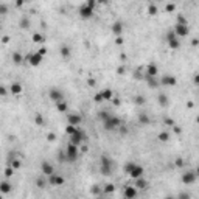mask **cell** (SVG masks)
Listing matches in <instances>:
<instances>
[{
  "mask_svg": "<svg viewBox=\"0 0 199 199\" xmlns=\"http://www.w3.org/2000/svg\"><path fill=\"white\" fill-rule=\"evenodd\" d=\"M100 173L104 176H109L112 173V160L107 156L100 157Z\"/></svg>",
  "mask_w": 199,
  "mask_h": 199,
  "instance_id": "obj_1",
  "label": "cell"
},
{
  "mask_svg": "<svg viewBox=\"0 0 199 199\" xmlns=\"http://www.w3.org/2000/svg\"><path fill=\"white\" fill-rule=\"evenodd\" d=\"M103 126H104L106 131H114V129H117V128H120V126H121V120L118 118V117H115V115H111L109 118L103 123Z\"/></svg>",
  "mask_w": 199,
  "mask_h": 199,
  "instance_id": "obj_2",
  "label": "cell"
},
{
  "mask_svg": "<svg viewBox=\"0 0 199 199\" xmlns=\"http://www.w3.org/2000/svg\"><path fill=\"white\" fill-rule=\"evenodd\" d=\"M48 97L51 101H55V103H61V101H64V92L62 90H59L58 87H51L48 90Z\"/></svg>",
  "mask_w": 199,
  "mask_h": 199,
  "instance_id": "obj_3",
  "label": "cell"
},
{
  "mask_svg": "<svg viewBox=\"0 0 199 199\" xmlns=\"http://www.w3.org/2000/svg\"><path fill=\"white\" fill-rule=\"evenodd\" d=\"M78 154H79V149H78V146H75V145L69 143V146H67V149H65L67 160H69V162H75L76 159H78Z\"/></svg>",
  "mask_w": 199,
  "mask_h": 199,
  "instance_id": "obj_4",
  "label": "cell"
},
{
  "mask_svg": "<svg viewBox=\"0 0 199 199\" xmlns=\"http://www.w3.org/2000/svg\"><path fill=\"white\" fill-rule=\"evenodd\" d=\"M84 140H86V134L81 129H78V128H76V132L73 135H70V143L75 145V146H79Z\"/></svg>",
  "mask_w": 199,
  "mask_h": 199,
  "instance_id": "obj_5",
  "label": "cell"
},
{
  "mask_svg": "<svg viewBox=\"0 0 199 199\" xmlns=\"http://www.w3.org/2000/svg\"><path fill=\"white\" fill-rule=\"evenodd\" d=\"M42 58L44 56H40L39 53H30L28 56H25V61L28 62L30 65H33V67H38L40 62H42Z\"/></svg>",
  "mask_w": 199,
  "mask_h": 199,
  "instance_id": "obj_6",
  "label": "cell"
},
{
  "mask_svg": "<svg viewBox=\"0 0 199 199\" xmlns=\"http://www.w3.org/2000/svg\"><path fill=\"white\" fill-rule=\"evenodd\" d=\"M166 42H168L170 48H173V50H177V48L180 47L179 39H177V36L174 34V31H170V33L166 34Z\"/></svg>",
  "mask_w": 199,
  "mask_h": 199,
  "instance_id": "obj_7",
  "label": "cell"
},
{
  "mask_svg": "<svg viewBox=\"0 0 199 199\" xmlns=\"http://www.w3.org/2000/svg\"><path fill=\"white\" fill-rule=\"evenodd\" d=\"M173 31H174V34L177 36V38H185V36H188V33H190L188 25H179V24L174 25Z\"/></svg>",
  "mask_w": 199,
  "mask_h": 199,
  "instance_id": "obj_8",
  "label": "cell"
},
{
  "mask_svg": "<svg viewBox=\"0 0 199 199\" xmlns=\"http://www.w3.org/2000/svg\"><path fill=\"white\" fill-rule=\"evenodd\" d=\"M79 17L81 19H92L93 17V10L87 6V3H84V5L79 8Z\"/></svg>",
  "mask_w": 199,
  "mask_h": 199,
  "instance_id": "obj_9",
  "label": "cell"
},
{
  "mask_svg": "<svg viewBox=\"0 0 199 199\" xmlns=\"http://www.w3.org/2000/svg\"><path fill=\"white\" fill-rule=\"evenodd\" d=\"M196 173L194 171H187L185 174H182V182L185 184V185H191V184H194L196 182Z\"/></svg>",
  "mask_w": 199,
  "mask_h": 199,
  "instance_id": "obj_10",
  "label": "cell"
},
{
  "mask_svg": "<svg viewBox=\"0 0 199 199\" xmlns=\"http://www.w3.org/2000/svg\"><path fill=\"white\" fill-rule=\"evenodd\" d=\"M123 196H125V199H134L137 196V188L134 185H126L123 190Z\"/></svg>",
  "mask_w": 199,
  "mask_h": 199,
  "instance_id": "obj_11",
  "label": "cell"
},
{
  "mask_svg": "<svg viewBox=\"0 0 199 199\" xmlns=\"http://www.w3.org/2000/svg\"><path fill=\"white\" fill-rule=\"evenodd\" d=\"M123 30H125V25H123V22H120V20H117L112 24L111 26V31H112V34H115L117 38H120L121 33H123Z\"/></svg>",
  "mask_w": 199,
  "mask_h": 199,
  "instance_id": "obj_12",
  "label": "cell"
},
{
  "mask_svg": "<svg viewBox=\"0 0 199 199\" xmlns=\"http://www.w3.org/2000/svg\"><path fill=\"white\" fill-rule=\"evenodd\" d=\"M40 170H42V173L45 176H48V177L55 174V168H53V165L50 164V162H47V160H44L42 164H40Z\"/></svg>",
  "mask_w": 199,
  "mask_h": 199,
  "instance_id": "obj_13",
  "label": "cell"
},
{
  "mask_svg": "<svg viewBox=\"0 0 199 199\" xmlns=\"http://www.w3.org/2000/svg\"><path fill=\"white\" fill-rule=\"evenodd\" d=\"M160 84L165 86V87H170V86L177 84V79H176L173 75H164V76H162V79H160Z\"/></svg>",
  "mask_w": 199,
  "mask_h": 199,
  "instance_id": "obj_14",
  "label": "cell"
},
{
  "mask_svg": "<svg viewBox=\"0 0 199 199\" xmlns=\"http://www.w3.org/2000/svg\"><path fill=\"white\" fill-rule=\"evenodd\" d=\"M81 121H83V117L79 114H69L67 115V123L72 125V126H78V125H81Z\"/></svg>",
  "mask_w": 199,
  "mask_h": 199,
  "instance_id": "obj_15",
  "label": "cell"
},
{
  "mask_svg": "<svg viewBox=\"0 0 199 199\" xmlns=\"http://www.w3.org/2000/svg\"><path fill=\"white\" fill-rule=\"evenodd\" d=\"M48 182H50V185H53V187H59V185H62L65 182V179L59 174H53L48 177Z\"/></svg>",
  "mask_w": 199,
  "mask_h": 199,
  "instance_id": "obj_16",
  "label": "cell"
},
{
  "mask_svg": "<svg viewBox=\"0 0 199 199\" xmlns=\"http://www.w3.org/2000/svg\"><path fill=\"white\" fill-rule=\"evenodd\" d=\"M157 73H159V69H157V65L149 64V65L146 67V72H145V78H156Z\"/></svg>",
  "mask_w": 199,
  "mask_h": 199,
  "instance_id": "obj_17",
  "label": "cell"
},
{
  "mask_svg": "<svg viewBox=\"0 0 199 199\" xmlns=\"http://www.w3.org/2000/svg\"><path fill=\"white\" fill-rule=\"evenodd\" d=\"M143 173H145L143 166L137 165V166H135V168H134V171H132V173H131L129 176H131V177H132V179L135 180V179H140V177H143Z\"/></svg>",
  "mask_w": 199,
  "mask_h": 199,
  "instance_id": "obj_18",
  "label": "cell"
},
{
  "mask_svg": "<svg viewBox=\"0 0 199 199\" xmlns=\"http://www.w3.org/2000/svg\"><path fill=\"white\" fill-rule=\"evenodd\" d=\"M137 120H138V123H140V125H143V126L151 123V118H149V115H148V114H145V112H138Z\"/></svg>",
  "mask_w": 199,
  "mask_h": 199,
  "instance_id": "obj_19",
  "label": "cell"
},
{
  "mask_svg": "<svg viewBox=\"0 0 199 199\" xmlns=\"http://www.w3.org/2000/svg\"><path fill=\"white\" fill-rule=\"evenodd\" d=\"M137 190H146L149 187V184H148V180H145L143 177H140V179H135V185H134Z\"/></svg>",
  "mask_w": 199,
  "mask_h": 199,
  "instance_id": "obj_20",
  "label": "cell"
},
{
  "mask_svg": "<svg viewBox=\"0 0 199 199\" xmlns=\"http://www.w3.org/2000/svg\"><path fill=\"white\" fill-rule=\"evenodd\" d=\"M0 191H2L3 194H8L13 191V185L8 182V180H3L2 184H0Z\"/></svg>",
  "mask_w": 199,
  "mask_h": 199,
  "instance_id": "obj_21",
  "label": "cell"
},
{
  "mask_svg": "<svg viewBox=\"0 0 199 199\" xmlns=\"http://www.w3.org/2000/svg\"><path fill=\"white\" fill-rule=\"evenodd\" d=\"M13 62H14L16 65H20L22 62H25V58L22 56L19 51H14V53H13Z\"/></svg>",
  "mask_w": 199,
  "mask_h": 199,
  "instance_id": "obj_22",
  "label": "cell"
},
{
  "mask_svg": "<svg viewBox=\"0 0 199 199\" xmlns=\"http://www.w3.org/2000/svg\"><path fill=\"white\" fill-rule=\"evenodd\" d=\"M145 79L148 81L149 87H152V89H157V87L160 86V81L157 79V76H156V78H145Z\"/></svg>",
  "mask_w": 199,
  "mask_h": 199,
  "instance_id": "obj_23",
  "label": "cell"
},
{
  "mask_svg": "<svg viewBox=\"0 0 199 199\" xmlns=\"http://www.w3.org/2000/svg\"><path fill=\"white\" fill-rule=\"evenodd\" d=\"M135 166H137V164H135V162H128V164H126V165L123 166V170H125V173H126V174H131V173L134 171Z\"/></svg>",
  "mask_w": 199,
  "mask_h": 199,
  "instance_id": "obj_24",
  "label": "cell"
},
{
  "mask_svg": "<svg viewBox=\"0 0 199 199\" xmlns=\"http://www.w3.org/2000/svg\"><path fill=\"white\" fill-rule=\"evenodd\" d=\"M157 100H159V104H160L162 107H166V106H168V97H166L165 93H160L159 97H157Z\"/></svg>",
  "mask_w": 199,
  "mask_h": 199,
  "instance_id": "obj_25",
  "label": "cell"
},
{
  "mask_svg": "<svg viewBox=\"0 0 199 199\" xmlns=\"http://www.w3.org/2000/svg\"><path fill=\"white\" fill-rule=\"evenodd\" d=\"M10 89H11V92H13V93H16V95L22 93V90H24V89H22V86H20L19 83H13Z\"/></svg>",
  "mask_w": 199,
  "mask_h": 199,
  "instance_id": "obj_26",
  "label": "cell"
},
{
  "mask_svg": "<svg viewBox=\"0 0 199 199\" xmlns=\"http://www.w3.org/2000/svg\"><path fill=\"white\" fill-rule=\"evenodd\" d=\"M101 95H103V100H112V98H114V93H112L111 89L101 90Z\"/></svg>",
  "mask_w": 199,
  "mask_h": 199,
  "instance_id": "obj_27",
  "label": "cell"
},
{
  "mask_svg": "<svg viewBox=\"0 0 199 199\" xmlns=\"http://www.w3.org/2000/svg\"><path fill=\"white\" fill-rule=\"evenodd\" d=\"M109 117H111V114H109L107 111H100V112H98V118L101 120L103 123H104V121H106L107 118H109Z\"/></svg>",
  "mask_w": 199,
  "mask_h": 199,
  "instance_id": "obj_28",
  "label": "cell"
},
{
  "mask_svg": "<svg viewBox=\"0 0 199 199\" xmlns=\"http://www.w3.org/2000/svg\"><path fill=\"white\" fill-rule=\"evenodd\" d=\"M59 53H61L62 58H69V56H70V48L67 47V45H62L61 50H59Z\"/></svg>",
  "mask_w": 199,
  "mask_h": 199,
  "instance_id": "obj_29",
  "label": "cell"
},
{
  "mask_svg": "<svg viewBox=\"0 0 199 199\" xmlns=\"http://www.w3.org/2000/svg\"><path fill=\"white\" fill-rule=\"evenodd\" d=\"M134 103L137 106H143L146 101H145V97H142V95H135V97H134Z\"/></svg>",
  "mask_w": 199,
  "mask_h": 199,
  "instance_id": "obj_30",
  "label": "cell"
},
{
  "mask_svg": "<svg viewBox=\"0 0 199 199\" xmlns=\"http://www.w3.org/2000/svg\"><path fill=\"white\" fill-rule=\"evenodd\" d=\"M56 109L59 111V112H67V103H65V101L56 103Z\"/></svg>",
  "mask_w": 199,
  "mask_h": 199,
  "instance_id": "obj_31",
  "label": "cell"
},
{
  "mask_svg": "<svg viewBox=\"0 0 199 199\" xmlns=\"http://www.w3.org/2000/svg\"><path fill=\"white\" fill-rule=\"evenodd\" d=\"M20 28H30V19L28 17H22L20 19Z\"/></svg>",
  "mask_w": 199,
  "mask_h": 199,
  "instance_id": "obj_32",
  "label": "cell"
},
{
  "mask_svg": "<svg viewBox=\"0 0 199 199\" xmlns=\"http://www.w3.org/2000/svg\"><path fill=\"white\" fill-rule=\"evenodd\" d=\"M115 191V185L114 184H106L104 185V193L109 194V193H114Z\"/></svg>",
  "mask_w": 199,
  "mask_h": 199,
  "instance_id": "obj_33",
  "label": "cell"
},
{
  "mask_svg": "<svg viewBox=\"0 0 199 199\" xmlns=\"http://www.w3.org/2000/svg\"><path fill=\"white\" fill-rule=\"evenodd\" d=\"M148 13L151 16H156L157 14V6L154 5V3H149V5H148Z\"/></svg>",
  "mask_w": 199,
  "mask_h": 199,
  "instance_id": "obj_34",
  "label": "cell"
},
{
  "mask_svg": "<svg viewBox=\"0 0 199 199\" xmlns=\"http://www.w3.org/2000/svg\"><path fill=\"white\" fill-rule=\"evenodd\" d=\"M45 40V38L40 33H34L33 34V42H44Z\"/></svg>",
  "mask_w": 199,
  "mask_h": 199,
  "instance_id": "obj_35",
  "label": "cell"
},
{
  "mask_svg": "<svg viewBox=\"0 0 199 199\" xmlns=\"http://www.w3.org/2000/svg\"><path fill=\"white\" fill-rule=\"evenodd\" d=\"M34 121H36V125L44 126V117L40 115V114H36V117H34Z\"/></svg>",
  "mask_w": 199,
  "mask_h": 199,
  "instance_id": "obj_36",
  "label": "cell"
},
{
  "mask_svg": "<svg viewBox=\"0 0 199 199\" xmlns=\"http://www.w3.org/2000/svg\"><path fill=\"white\" fill-rule=\"evenodd\" d=\"M177 199H191V194L187 193V191H180L177 194Z\"/></svg>",
  "mask_w": 199,
  "mask_h": 199,
  "instance_id": "obj_37",
  "label": "cell"
},
{
  "mask_svg": "<svg viewBox=\"0 0 199 199\" xmlns=\"http://www.w3.org/2000/svg\"><path fill=\"white\" fill-rule=\"evenodd\" d=\"M65 132L69 134V135H73V134L76 132V126H72V125H69V126L65 128Z\"/></svg>",
  "mask_w": 199,
  "mask_h": 199,
  "instance_id": "obj_38",
  "label": "cell"
},
{
  "mask_svg": "<svg viewBox=\"0 0 199 199\" xmlns=\"http://www.w3.org/2000/svg\"><path fill=\"white\" fill-rule=\"evenodd\" d=\"M168 138H170V134L168 132H160L159 134V140H160V142H168Z\"/></svg>",
  "mask_w": 199,
  "mask_h": 199,
  "instance_id": "obj_39",
  "label": "cell"
},
{
  "mask_svg": "<svg viewBox=\"0 0 199 199\" xmlns=\"http://www.w3.org/2000/svg\"><path fill=\"white\" fill-rule=\"evenodd\" d=\"M177 24H179V25H188V20L185 19L182 14H179V16H177Z\"/></svg>",
  "mask_w": 199,
  "mask_h": 199,
  "instance_id": "obj_40",
  "label": "cell"
},
{
  "mask_svg": "<svg viewBox=\"0 0 199 199\" xmlns=\"http://www.w3.org/2000/svg\"><path fill=\"white\" fill-rule=\"evenodd\" d=\"M13 171H14V168H13V166H6V168H5V177H6V179L13 176Z\"/></svg>",
  "mask_w": 199,
  "mask_h": 199,
  "instance_id": "obj_41",
  "label": "cell"
},
{
  "mask_svg": "<svg viewBox=\"0 0 199 199\" xmlns=\"http://www.w3.org/2000/svg\"><path fill=\"white\" fill-rule=\"evenodd\" d=\"M165 10H166V13H173L176 10V5H174V3H166Z\"/></svg>",
  "mask_w": 199,
  "mask_h": 199,
  "instance_id": "obj_42",
  "label": "cell"
},
{
  "mask_svg": "<svg viewBox=\"0 0 199 199\" xmlns=\"http://www.w3.org/2000/svg\"><path fill=\"white\" fill-rule=\"evenodd\" d=\"M11 166H13L14 170H19L20 166H22V164H20V160H13V162H11Z\"/></svg>",
  "mask_w": 199,
  "mask_h": 199,
  "instance_id": "obj_43",
  "label": "cell"
},
{
  "mask_svg": "<svg viewBox=\"0 0 199 199\" xmlns=\"http://www.w3.org/2000/svg\"><path fill=\"white\" fill-rule=\"evenodd\" d=\"M36 185H38L39 188H45V182H44V179H42V177L36 179Z\"/></svg>",
  "mask_w": 199,
  "mask_h": 199,
  "instance_id": "obj_44",
  "label": "cell"
},
{
  "mask_svg": "<svg viewBox=\"0 0 199 199\" xmlns=\"http://www.w3.org/2000/svg\"><path fill=\"white\" fill-rule=\"evenodd\" d=\"M93 101H95V103H100V101H104V100H103V95H101V92H98L97 95H95V97H93Z\"/></svg>",
  "mask_w": 199,
  "mask_h": 199,
  "instance_id": "obj_45",
  "label": "cell"
},
{
  "mask_svg": "<svg viewBox=\"0 0 199 199\" xmlns=\"http://www.w3.org/2000/svg\"><path fill=\"white\" fill-rule=\"evenodd\" d=\"M100 191H101V188H100L98 185H93V187H92V193L93 194H100Z\"/></svg>",
  "mask_w": 199,
  "mask_h": 199,
  "instance_id": "obj_46",
  "label": "cell"
},
{
  "mask_svg": "<svg viewBox=\"0 0 199 199\" xmlns=\"http://www.w3.org/2000/svg\"><path fill=\"white\" fill-rule=\"evenodd\" d=\"M87 6L92 8V10H95V6H97V2H95V0H89V2H87Z\"/></svg>",
  "mask_w": 199,
  "mask_h": 199,
  "instance_id": "obj_47",
  "label": "cell"
},
{
  "mask_svg": "<svg viewBox=\"0 0 199 199\" xmlns=\"http://www.w3.org/2000/svg\"><path fill=\"white\" fill-rule=\"evenodd\" d=\"M38 53H39L40 56H45V55H47V48H45V47H40Z\"/></svg>",
  "mask_w": 199,
  "mask_h": 199,
  "instance_id": "obj_48",
  "label": "cell"
},
{
  "mask_svg": "<svg viewBox=\"0 0 199 199\" xmlns=\"http://www.w3.org/2000/svg\"><path fill=\"white\" fill-rule=\"evenodd\" d=\"M134 78H137V79H142V78H145V76H143L142 73H140V72H137V70H135V72H134Z\"/></svg>",
  "mask_w": 199,
  "mask_h": 199,
  "instance_id": "obj_49",
  "label": "cell"
},
{
  "mask_svg": "<svg viewBox=\"0 0 199 199\" xmlns=\"http://www.w3.org/2000/svg\"><path fill=\"white\" fill-rule=\"evenodd\" d=\"M0 13H2V14H5V13H6V5H5V3H0Z\"/></svg>",
  "mask_w": 199,
  "mask_h": 199,
  "instance_id": "obj_50",
  "label": "cell"
},
{
  "mask_svg": "<svg viewBox=\"0 0 199 199\" xmlns=\"http://www.w3.org/2000/svg\"><path fill=\"white\" fill-rule=\"evenodd\" d=\"M176 166H184V160L182 159H176Z\"/></svg>",
  "mask_w": 199,
  "mask_h": 199,
  "instance_id": "obj_51",
  "label": "cell"
},
{
  "mask_svg": "<svg viewBox=\"0 0 199 199\" xmlns=\"http://www.w3.org/2000/svg\"><path fill=\"white\" fill-rule=\"evenodd\" d=\"M47 138L50 140V142H53V140L56 138V135H55V134H48V135H47Z\"/></svg>",
  "mask_w": 199,
  "mask_h": 199,
  "instance_id": "obj_52",
  "label": "cell"
},
{
  "mask_svg": "<svg viewBox=\"0 0 199 199\" xmlns=\"http://www.w3.org/2000/svg\"><path fill=\"white\" fill-rule=\"evenodd\" d=\"M193 81H194V84H196V86H199V75H194Z\"/></svg>",
  "mask_w": 199,
  "mask_h": 199,
  "instance_id": "obj_53",
  "label": "cell"
},
{
  "mask_svg": "<svg viewBox=\"0 0 199 199\" xmlns=\"http://www.w3.org/2000/svg\"><path fill=\"white\" fill-rule=\"evenodd\" d=\"M115 42L118 44V45H121V44L125 42V39H123V38H117V40H115Z\"/></svg>",
  "mask_w": 199,
  "mask_h": 199,
  "instance_id": "obj_54",
  "label": "cell"
},
{
  "mask_svg": "<svg viewBox=\"0 0 199 199\" xmlns=\"http://www.w3.org/2000/svg\"><path fill=\"white\" fill-rule=\"evenodd\" d=\"M120 131H121V132H123V134H126V132H128V129H126V128H125V126H123V125H121V126H120Z\"/></svg>",
  "mask_w": 199,
  "mask_h": 199,
  "instance_id": "obj_55",
  "label": "cell"
},
{
  "mask_svg": "<svg viewBox=\"0 0 199 199\" xmlns=\"http://www.w3.org/2000/svg\"><path fill=\"white\" fill-rule=\"evenodd\" d=\"M112 100H114V104L115 106H120V100L118 98H112Z\"/></svg>",
  "mask_w": 199,
  "mask_h": 199,
  "instance_id": "obj_56",
  "label": "cell"
},
{
  "mask_svg": "<svg viewBox=\"0 0 199 199\" xmlns=\"http://www.w3.org/2000/svg\"><path fill=\"white\" fill-rule=\"evenodd\" d=\"M121 73H125V67H123V65L118 67V75H121Z\"/></svg>",
  "mask_w": 199,
  "mask_h": 199,
  "instance_id": "obj_57",
  "label": "cell"
},
{
  "mask_svg": "<svg viewBox=\"0 0 199 199\" xmlns=\"http://www.w3.org/2000/svg\"><path fill=\"white\" fill-rule=\"evenodd\" d=\"M0 93H2L3 97H5V95H6V89H5V87H2V89H0Z\"/></svg>",
  "mask_w": 199,
  "mask_h": 199,
  "instance_id": "obj_58",
  "label": "cell"
},
{
  "mask_svg": "<svg viewBox=\"0 0 199 199\" xmlns=\"http://www.w3.org/2000/svg\"><path fill=\"white\" fill-rule=\"evenodd\" d=\"M87 149H89L87 146H83V148H81V151H83V152H87Z\"/></svg>",
  "mask_w": 199,
  "mask_h": 199,
  "instance_id": "obj_59",
  "label": "cell"
},
{
  "mask_svg": "<svg viewBox=\"0 0 199 199\" xmlns=\"http://www.w3.org/2000/svg\"><path fill=\"white\" fill-rule=\"evenodd\" d=\"M164 199H177V198H174V196H165Z\"/></svg>",
  "mask_w": 199,
  "mask_h": 199,
  "instance_id": "obj_60",
  "label": "cell"
},
{
  "mask_svg": "<svg viewBox=\"0 0 199 199\" xmlns=\"http://www.w3.org/2000/svg\"><path fill=\"white\" fill-rule=\"evenodd\" d=\"M194 173H196V176H199V165H198V168H196V171H194Z\"/></svg>",
  "mask_w": 199,
  "mask_h": 199,
  "instance_id": "obj_61",
  "label": "cell"
},
{
  "mask_svg": "<svg viewBox=\"0 0 199 199\" xmlns=\"http://www.w3.org/2000/svg\"><path fill=\"white\" fill-rule=\"evenodd\" d=\"M196 123H198V125H199V115H198V117H196Z\"/></svg>",
  "mask_w": 199,
  "mask_h": 199,
  "instance_id": "obj_62",
  "label": "cell"
}]
</instances>
